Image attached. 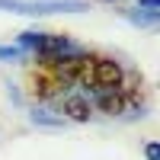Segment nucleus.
I'll list each match as a JSON object with an SVG mask.
<instances>
[{
	"label": "nucleus",
	"instance_id": "1",
	"mask_svg": "<svg viewBox=\"0 0 160 160\" xmlns=\"http://www.w3.org/2000/svg\"><path fill=\"white\" fill-rule=\"evenodd\" d=\"M0 10L22 13V16H45V13H83V0H0Z\"/></svg>",
	"mask_w": 160,
	"mask_h": 160
},
{
	"label": "nucleus",
	"instance_id": "2",
	"mask_svg": "<svg viewBox=\"0 0 160 160\" xmlns=\"http://www.w3.org/2000/svg\"><path fill=\"white\" fill-rule=\"evenodd\" d=\"M51 68L61 83H93V58L87 55H61L51 61Z\"/></svg>",
	"mask_w": 160,
	"mask_h": 160
},
{
	"label": "nucleus",
	"instance_id": "3",
	"mask_svg": "<svg viewBox=\"0 0 160 160\" xmlns=\"http://www.w3.org/2000/svg\"><path fill=\"white\" fill-rule=\"evenodd\" d=\"M122 68L112 58H93V83L99 90H118L122 87Z\"/></svg>",
	"mask_w": 160,
	"mask_h": 160
},
{
	"label": "nucleus",
	"instance_id": "4",
	"mask_svg": "<svg viewBox=\"0 0 160 160\" xmlns=\"http://www.w3.org/2000/svg\"><path fill=\"white\" fill-rule=\"evenodd\" d=\"M61 112H68V118H74V122H87L90 118V102L80 93H68L64 102H61Z\"/></svg>",
	"mask_w": 160,
	"mask_h": 160
},
{
	"label": "nucleus",
	"instance_id": "5",
	"mask_svg": "<svg viewBox=\"0 0 160 160\" xmlns=\"http://www.w3.org/2000/svg\"><path fill=\"white\" fill-rule=\"evenodd\" d=\"M96 102H99V109L109 112V115H118V112L125 109V99L118 96L115 90H99V93H96Z\"/></svg>",
	"mask_w": 160,
	"mask_h": 160
},
{
	"label": "nucleus",
	"instance_id": "6",
	"mask_svg": "<svg viewBox=\"0 0 160 160\" xmlns=\"http://www.w3.org/2000/svg\"><path fill=\"white\" fill-rule=\"evenodd\" d=\"M32 122L35 125H45V128H64V115H55L51 109H45V106H38V109H32Z\"/></svg>",
	"mask_w": 160,
	"mask_h": 160
},
{
	"label": "nucleus",
	"instance_id": "7",
	"mask_svg": "<svg viewBox=\"0 0 160 160\" xmlns=\"http://www.w3.org/2000/svg\"><path fill=\"white\" fill-rule=\"evenodd\" d=\"M128 19L135 26H157V13H148V10H131Z\"/></svg>",
	"mask_w": 160,
	"mask_h": 160
},
{
	"label": "nucleus",
	"instance_id": "8",
	"mask_svg": "<svg viewBox=\"0 0 160 160\" xmlns=\"http://www.w3.org/2000/svg\"><path fill=\"white\" fill-rule=\"evenodd\" d=\"M0 58H3V61H22L26 51L19 45H0Z\"/></svg>",
	"mask_w": 160,
	"mask_h": 160
},
{
	"label": "nucleus",
	"instance_id": "9",
	"mask_svg": "<svg viewBox=\"0 0 160 160\" xmlns=\"http://www.w3.org/2000/svg\"><path fill=\"white\" fill-rule=\"evenodd\" d=\"M160 0H138V10H148V13H157Z\"/></svg>",
	"mask_w": 160,
	"mask_h": 160
},
{
	"label": "nucleus",
	"instance_id": "10",
	"mask_svg": "<svg viewBox=\"0 0 160 160\" xmlns=\"http://www.w3.org/2000/svg\"><path fill=\"white\" fill-rule=\"evenodd\" d=\"M144 154H148V160H160V148H157L154 141L148 144V148H144Z\"/></svg>",
	"mask_w": 160,
	"mask_h": 160
}]
</instances>
